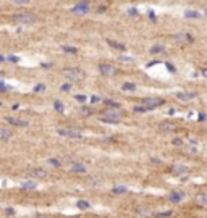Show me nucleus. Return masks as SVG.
<instances>
[{
    "instance_id": "19",
    "label": "nucleus",
    "mask_w": 207,
    "mask_h": 218,
    "mask_svg": "<svg viewBox=\"0 0 207 218\" xmlns=\"http://www.w3.org/2000/svg\"><path fill=\"white\" fill-rule=\"evenodd\" d=\"M78 113L79 115H84V117H89V115H92V113H94V110L91 108V107H79L78 108Z\"/></svg>"
},
{
    "instance_id": "21",
    "label": "nucleus",
    "mask_w": 207,
    "mask_h": 218,
    "mask_svg": "<svg viewBox=\"0 0 207 218\" xmlns=\"http://www.w3.org/2000/svg\"><path fill=\"white\" fill-rule=\"evenodd\" d=\"M121 90H125V92H133V90H136V84L134 83H125L123 86H121Z\"/></svg>"
},
{
    "instance_id": "24",
    "label": "nucleus",
    "mask_w": 207,
    "mask_h": 218,
    "mask_svg": "<svg viewBox=\"0 0 207 218\" xmlns=\"http://www.w3.org/2000/svg\"><path fill=\"white\" fill-rule=\"evenodd\" d=\"M185 16L186 18H201V13L199 11H196V10H186Z\"/></svg>"
},
{
    "instance_id": "6",
    "label": "nucleus",
    "mask_w": 207,
    "mask_h": 218,
    "mask_svg": "<svg viewBox=\"0 0 207 218\" xmlns=\"http://www.w3.org/2000/svg\"><path fill=\"white\" fill-rule=\"evenodd\" d=\"M26 175L31 178H36V179H42V178L47 176V171H45L44 168H39V166H36V168H28L26 170Z\"/></svg>"
},
{
    "instance_id": "43",
    "label": "nucleus",
    "mask_w": 207,
    "mask_h": 218,
    "mask_svg": "<svg viewBox=\"0 0 207 218\" xmlns=\"http://www.w3.org/2000/svg\"><path fill=\"white\" fill-rule=\"evenodd\" d=\"M15 5H29V2L28 0H16Z\"/></svg>"
},
{
    "instance_id": "28",
    "label": "nucleus",
    "mask_w": 207,
    "mask_h": 218,
    "mask_svg": "<svg viewBox=\"0 0 207 218\" xmlns=\"http://www.w3.org/2000/svg\"><path fill=\"white\" fill-rule=\"evenodd\" d=\"M62 50H63L65 53H73V55H76V53H78V49H76V47H70V45H63V47H62Z\"/></svg>"
},
{
    "instance_id": "17",
    "label": "nucleus",
    "mask_w": 207,
    "mask_h": 218,
    "mask_svg": "<svg viewBox=\"0 0 207 218\" xmlns=\"http://www.w3.org/2000/svg\"><path fill=\"white\" fill-rule=\"evenodd\" d=\"M11 137V131L7 128H0V141H8Z\"/></svg>"
},
{
    "instance_id": "32",
    "label": "nucleus",
    "mask_w": 207,
    "mask_h": 218,
    "mask_svg": "<svg viewBox=\"0 0 207 218\" xmlns=\"http://www.w3.org/2000/svg\"><path fill=\"white\" fill-rule=\"evenodd\" d=\"M44 90H45V84H36V86L33 87V92H36V94L44 92Z\"/></svg>"
},
{
    "instance_id": "27",
    "label": "nucleus",
    "mask_w": 207,
    "mask_h": 218,
    "mask_svg": "<svg viewBox=\"0 0 207 218\" xmlns=\"http://www.w3.org/2000/svg\"><path fill=\"white\" fill-rule=\"evenodd\" d=\"M163 45H154V47H151V50H149V52L152 53V55H157V53H162L163 52Z\"/></svg>"
},
{
    "instance_id": "41",
    "label": "nucleus",
    "mask_w": 207,
    "mask_h": 218,
    "mask_svg": "<svg viewBox=\"0 0 207 218\" xmlns=\"http://www.w3.org/2000/svg\"><path fill=\"white\" fill-rule=\"evenodd\" d=\"M97 102H102V99L99 97V95H92V97H91V103H97Z\"/></svg>"
},
{
    "instance_id": "1",
    "label": "nucleus",
    "mask_w": 207,
    "mask_h": 218,
    "mask_svg": "<svg viewBox=\"0 0 207 218\" xmlns=\"http://www.w3.org/2000/svg\"><path fill=\"white\" fill-rule=\"evenodd\" d=\"M63 76L70 81H83L86 78V73L83 70H79V68H65Z\"/></svg>"
},
{
    "instance_id": "31",
    "label": "nucleus",
    "mask_w": 207,
    "mask_h": 218,
    "mask_svg": "<svg viewBox=\"0 0 207 218\" xmlns=\"http://www.w3.org/2000/svg\"><path fill=\"white\" fill-rule=\"evenodd\" d=\"M5 61H8V63H19V58L15 55H7L5 57Z\"/></svg>"
},
{
    "instance_id": "45",
    "label": "nucleus",
    "mask_w": 207,
    "mask_h": 218,
    "mask_svg": "<svg viewBox=\"0 0 207 218\" xmlns=\"http://www.w3.org/2000/svg\"><path fill=\"white\" fill-rule=\"evenodd\" d=\"M105 10H107V5H104V7H99V8H97V13H104Z\"/></svg>"
},
{
    "instance_id": "38",
    "label": "nucleus",
    "mask_w": 207,
    "mask_h": 218,
    "mask_svg": "<svg viewBox=\"0 0 207 218\" xmlns=\"http://www.w3.org/2000/svg\"><path fill=\"white\" fill-rule=\"evenodd\" d=\"M126 13H128V15H131V16H138V13H139V11H138V8H128V11H126Z\"/></svg>"
},
{
    "instance_id": "30",
    "label": "nucleus",
    "mask_w": 207,
    "mask_h": 218,
    "mask_svg": "<svg viewBox=\"0 0 207 218\" xmlns=\"http://www.w3.org/2000/svg\"><path fill=\"white\" fill-rule=\"evenodd\" d=\"M112 192L113 194H125V192H128V189L125 188V186H118V188H113Z\"/></svg>"
},
{
    "instance_id": "22",
    "label": "nucleus",
    "mask_w": 207,
    "mask_h": 218,
    "mask_svg": "<svg viewBox=\"0 0 207 218\" xmlns=\"http://www.w3.org/2000/svg\"><path fill=\"white\" fill-rule=\"evenodd\" d=\"M19 186H21V189H31V191L36 189V183L34 181H23Z\"/></svg>"
},
{
    "instance_id": "18",
    "label": "nucleus",
    "mask_w": 207,
    "mask_h": 218,
    "mask_svg": "<svg viewBox=\"0 0 207 218\" xmlns=\"http://www.w3.org/2000/svg\"><path fill=\"white\" fill-rule=\"evenodd\" d=\"M71 171L73 173H86L87 170H86V166H84L83 163H75V165L71 166Z\"/></svg>"
},
{
    "instance_id": "42",
    "label": "nucleus",
    "mask_w": 207,
    "mask_h": 218,
    "mask_svg": "<svg viewBox=\"0 0 207 218\" xmlns=\"http://www.w3.org/2000/svg\"><path fill=\"white\" fill-rule=\"evenodd\" d=\"M147 13H149V18H151L152 21H155V19H157V16H155L154 10H147Z\"/></svg>"
},
{
    "instance_id": "25",
    "label": "nucleus",
    "mask_w": 207,
    "mask_h": 218,
    "mask_svg": "<svg viewBox=\"0 0 207 218\" xmlns=\"http://www.w3.org/2000/svg\"><path fill=\"white\" fill-rule=\"evenodd\" d=\"M47 165L53 166V168H60L62 162H60V160H57V158H47Z\"/></svg>"
},
{
    "instance_id": "48",
    "label": "nucleus",
    "mask_w": 207,
    "mask_h": 218,
    "mask_svg": "<svg viewBox=\"0 0 207 218\" xmlns=\"http://www.w3.org/2000/svg\"><path fill=\"white\" fill-rule=\"evenodd\" d=\"M206 120V113H199V121H204Z\"/></svg>"
},
{
    "instance_id": "34",
    "label": "nucleus",
    "mask_w": 207,
    "mask_h": 218,
    "mask_svg": "<svg viewBox=\"0 0 207 218\" xmlns=\"http://www.w3.org/2000/svg\"><path fill=\"white\" fill-rule=\"evenodd\" d=\"M70 89H71V84H70V83H65V84H62V86H60L62 92H70Z\"/></svg>"
},
{
    "instance_id": "14",
    "label": "nucleus",
    "mask_w": 207,
    "mask_h": 218,
    "mask_svg": "<svg viewBox=\"0 0 207 218\" xmlns=\"http://www.w3.org/2000/svg\"><path fill=\"white\" fill-rule=\"evenodd\" d=\"M183 194H181V192H170L168 194V200L172 204H178V202H181V199H183Z\"/></svg>"
},
{
    "instance_id": "39",
    "label": "nucleus",
    "mask_w": 207,
    "mask_h": 218,
    "mask_svg": "<svg viewBox=\"0 0 207 218\" xmlns=\"http://www.w3.org/2000/svg\"><path fill=\"white\" fill-rule=\"evenodd\" d=\"M75 99H76L78 102H86V100H87V97H86V95H83V94H76Z\"/></svg>"
},
{
    "instance_id": "2",
    "label": "nucleus",
    "mask_w": 207,
    "mask_h": 218,
    "mask_svg": "<svg viewBox=\"0 0 207 218\" xmlns=\"http://www.w3.org/2000/svg\"><path fill=\"white\" fill-rule=\"evenodd\" d=\"M13 19H15L18 24H33V23L37 19V16L34 15V13L26 11V13H19V15H15V16H13Z\"/></svg>"
},
{
    "instance_id": "53",
    "label": "nucleus",
    "mask_w": 207,
    "mask_h": 218,
    "mask_svg": "<svg viewBox=\"0 0 207 218\" xmlns=\"http://www.w3.org/2000/svg\"><path fill=\"white\" fill-rule=\"evenodd\" d=\"M197 218H206V217H197Z\"/></svg>"
},
{
    "instance_id": "12",
    "label": "nucleus",
    "mask_w": 207,
    "mask_h": 218,
    "mask_svg": "<svg viewBox=\"0 0 207 218\" xmlns=\"http://www.w3.org/2000/svg\"><path fill=\"white\" fill-rule=\"evenodd\" d=\"M189 171V168L186 165H173L172 166V173L173 175H178V176H181V175H186Z\"/></svg>"
},
{
    "instance_id": "5",
    "label": "nucleus",
    "mask_w": 207,
    "mask_h": 218,
    "mask_svg": "<svg viewBox=\"0 0 207 218\" xmlns=\"http://www.w3.org/2000/svg\"><path fill=\"white\" fill-rule=\"evenodd\" d=\"M70 11L75 13V15H87L91 11V5H89V2H79V3L75 5Z\"/></svg>"
},
{
    "instance_id": "55",
    "label": "nucleus",
    "mask_w": 207,
    "mask_h": 218,
    "mask_svg": "<svg viewBox=\"0 0 207 218\" xmlns=\"http://www.w3.org/2000/svg\"><path fill=\"white\" fill-rule=\"evenodd\" d=\"M206 16H207V10H206Z\"/></svg>"
},
{
    "instance_id": "44",
    "label": "nucleus",
    "mask_w": 207,
    "mask_h": 218,
    "mask_svg": "<svg viewBox=\"0 0 207 218\" xmlns=\"http://www.w3.org/2000/svg\"><path fill=\"white\" fill-rule=\"evenodd\" d=\"M41 68H45V70H49V68H52V63H41Z\"/></svg>"
},
{
    "instance_id": "37",
    "label": "nucleus",
    "mask_w": 207,
    "mask_h": 218,
    "mask_svg": "<svg viewBox=\"0 0 207 218\" xmlns=\"http://www.w3.org/2000/svg\"><path fill=\"white\" fill-rule=\"evenodd\" d=\"M172 144H173V146H183V144H185V141L181 139V137H175V139L172 141Z\"/></svg>"
},
{
    "instance_id": "51",
    "label": "nucleus",
    "mask_w": 207,
    "mask_h": 218,
    "mask_svg": "<svg viewBox=\"0 0 207 218\" xmlns=\"http://www.w3.org/2000/svg\"><path fill=\"white\" fill-rule=\"evenodd\" d=\"M3 76H5V73H3V71H2V70H0V79L3 78Z\"/></svg>"
},
{
    "instance_id": "54",
    "label": "nucleus",
    "mask_w": 207,
    "mask_h": 218,
    "mask_svg": "<svg viewBox=\"0 0 207 218\" xmlns=\"http://www.w3.org/2000/svg\"><path fill=\"white\" fill-rule=\"evenodd\" d=\"M37 218H45V217H37Z\"/></svg>"
},
{
    "instance_id": "47",
    "label": "nucleus",
    "mask_w": 207,
    "mask_h": 218,
    "mask_svg": "<svg viewBox=\"0 0 207 218\" xmlns=\"http://www.w3.org/2000/svg\"><path fill=\"white\" fill-rule=\"evenodd\" d=\"M138 212H139V213H143V215H147V213H149V210H147V208H139Z\"/></svg>"
},
{
    "instance_id": "23",
    "label": "nucleus",
    "mask_w": 207,
    "mask_h": 218,
    "mask_svg": "<svg viewBox=\"0 0 207 218\" xmlns=\"http://www.w3.org/2000/svg\"><path fill=\"white\" fill-rule=\"evenodd\" d=\"M76 207H78L79 210H87V208L91 207V204L87 202V200H78V202H76Z\"/></svg>"
},
{
    "instance_id": "40",
    "label": "nucleus",
    "mask_w": 207,
    "mask_h": 218,
    "mask_svg": "<svg viewBox=\"0 0 207 218\" xmlns=\"http://www.w3.org/2000/svg\"><path fill=\"white\" fill-rule=\"evenodd\" d=\"M165 66H167V70H168L170 73H175V71H177V68H175V66H173V65H172V63H168V61H167V63H165Z\"/></svg>"
},
{
    "instance_id": "10",
    "label": "nucleus",
    "mask_w": 207,
    "mask_h": 218,
    "mask_svg": "<svg viewBox=\"0 0 207 218\" xmlns=\"http://www.w3.org/2000/svg\"><path fill=\"white\" fill-rule=\"evenodd\" d=\"M104 117L102 118H109V120H115V121H120V112L118 110H105V112L102 113Z\"/></svg>"
},
{
    "instance_id": "35",
    "label": "nucleus",
    "mask_w": 207,
    "mask_h": 218,
    "mask_svg": "<svg viewBox=\"0 0 207 218\" xmlns=\"http://www.w3.org/2000/svg\"><path fill=\"white\" fill-rule=\"evenodd\" d=\"M118 60H120V61H128V63H131V61H133V57H128V55H120V57H118Z\"/></svg>"
},
{
    "instance_id": "8",
    "label": "nucleus",
    "mask_w": 207,
    "mask_h": 218,
    "mask_svg": "<svg viewBox=\"0 0 207 218\" xmlns=\"http://www.w3.org/2000/svg\"><path fill=\"white\" fill-rule=\"evenodd\" d=\"M173 37H175V41H177V42H188V44H191V42H194V37H192L191 34H188V32L175 34Z\"/></svg>"
},
{
    "instance_id": "46",
    "label": "nucleus",
    "mask_w": 207,
    "mask_h": 218,
    "mask_svg": "<svg viewBox=\"0 0 207 218\" xmlns=\"http://www.w3.org/2000/svg\"><path fill=\"white\" fill-rule=\"evenodd\" d=\"M151 162H152V163H160V158H157V157H151Z\"/></svg>"
},
{
    "instance_id": "15",
    "label": "nucleus",
    "mask_w": 207,
    "mask_h": 218,
    "mask_svg": "<svg viewBox=\"0 0 207 218\" xmlns=\"http://www.w3.org/2000/svg\"><path fill=\"white\" fill-rule=\"evenodd\" d=\"M175 128H177V126H175L173 123H168V121H163V123H160L159 124V129H160V131H175Z\"/></svg>"
},
{
    "instance_id": "49",
    "label": "nucleus",
    "mask_w": 207,
    "mask_h": 218,
    "mask_svg": "<svg viewBox=\"0 0 207 218\" xmlns=\"http://www.w3.org/2000/svg\"><path fill=\"white\" fill-rule=\"evenodd\" d=\"M202 76H204V78H207V68H204V70H202Z\"/></svg>"
},
{
    "instance_id": "33",
    "label": "nucleus",
    "mask_w": 207,
    "mask_h": 218,
    "mask_svg": "<svg viewBox=\"0 0 207 218\" xmlns=\"http://www.w3.org/2000/svg\"><path fill=\"white\" fill-rule=\"evenodd\" d=\"M133 112H134V113H146V112H149V110H147L146 107H143V105H138V107L133 108Z\"/></svg>"
},
{
    "instance_id": "52",
    "label": "nucleus",
    "mask_w": 207,
    "mask_h": 218,
    "mask_svg": "<svg viewBox=\"0 0 207 218\" xmlns=\"http://www.w3.org/2000/svg\"><path fill=\"white\" fill-rule=\"evenodd\" d=\"M2 86H5V83H3V79H0V87Z\"/></svg>"
},
{
    "instance_id": "29",
    "label": "nucleus",
    "mask_w": 207,
    "mask_h": 218,
    "mask_svg": "<svg viewBox=\"0 0 207 218\" xmlns=\"http://www.w3.org/2000/svg\"><path fill=\"white\" fill-rule=\"evenodd\" d=\"M173 215V212L172 210H167V212H159V213H155V218H168Z\"/></svg>"
},
{
    "instance_id": "13",
    "label": "nucleus",
    "mask_w": 207,
    "mask_h": 218,
    "mask_svg": "<svg viewBox=\"0 0 207 218\" xmlns=\"http://www.w3.org/2000/svg\"><path fill=\"white\" fill-rule=\"evenodd\" d=\"M194 202H196L197 205H201V207H207V192H199V194H196Z\"/></svg>"
},
{
    "instance_id": "50",
    "label": "nucleus",
    "mask_w": 207,
    "mask_h": 218,
    "mask_svg": "<svg viewBox=\"0 0 207 218\" xmlns=\"http://www.w3.org/2000/svg\"><path fill=\"white\" fill-rule=\"evenodd\" d=\"M0 63H5V57L3 55H0Z\"/></svg>"
},
{
    "instance_id": "9",
    "label": "nucleus",
    "mask_w": 207,
    "mask_h": 218,
    "mask_svg": "<svg viewBox=\"0 0 207 218\" xmlns=\"http://www.w3.org/2000/svg\"><path fill=\"white\" fill-rule=\"evenodd\" d=\"M5 121L10 124H13V126H19V128H28L29 126V123L24 120H16V118H11V117H5Z\"/></svg>"
},
{
    "instance_id": "4",
    "label": "nucleus",
    "mask_w": 207,
    "mask_h": 218,
    "mask_svg": "<svg viewBox=\"0 0 207 218\" xmlns=\"http://www.w3.org/2000/svg\"><path fill=\"white\" fill-rule=\"evenodd\" d=\"M57 132L60 136H63V137H70V139H79L81 137V131H78V129L75 128H65V129H57Z\"/></svg>"
},
{
    "instance_id": "26",
    "label": "nucleus",
    "mask_w": 207,
    "mask_h": 218,
    "mask_svg": "<svg viewBox=\"0 0 207 218\" xmlns=\"http://www.w3.org/2000/svg\"><path fill=\"white\" fill-rule=\"evenodd\" d=\"M53 108H55L58 113H63L65 112V105L62 103L60 100H53Z\"/></svg>"
},
{
    "instance_id": "7",
    "label": "nucleus",
    "mask_w": 207,
    "mask_h": 218,
    "mask_svg": "<svg viewBox=\"0 0 207 218\" xmlns=\"http://www.w3.org/2000/svg\"><path fill=\"white\" fill-rule=\"evenodd\" d=\"M99 71L102 73L104 76H107V78H110V76H113L115 73H117V68L112 66V65H105V63H100L99 65Z\"/></svg>"
},
{
    "instance_id": "20",
    "label": "nucleus",
    "mask_w": 207,
    "mask_h": 218,
    "mask_svg": "<svg viewBox=\"0 0 207 218\" xmlns=\"http://www.w3.org/2000/svg\"><path fill=\"white\" fill-rule=\"evenodd\" d=\"M102 102H104V103H105L107 107H112V108H115V110L120 108V107H121L120 103H117V102L112 100V99H102Z\"/></svg>"
},
{
    "instance_id": "3",
    "label": "nucleus",
    "mask_w": 207,
    "mask_h": 218,
    "mask_svg": "<svg viewBox=\"0 0 207 218\" xmlns=\"http://www.w3.org/2000/svg\"><path fill=\"white\" fill-rule=\"evenodd\" d=\"M163 103H165L163 99H143V100H141V105L146 107L147 110H154V108H157V107H162Z\"/></svg>"
},
{
    "instance_id": "11",
    "label": "nucleus",
    "mask_w": 207,
    "mask_h": 218,
    "mask_svg": "<svg viewBox=\"0 0 207 218\" xmlns=\"http://www.w3.org/2000/svg\"><path fill=\"white\" fill-rule=\"evenodd\" d=\"M177 97L181 102H188V100H192L194 97H197V94L196 92H177Z\"/></svg>"
},
{
    "instance_id": "16",
    "label": "nucleus",
    "mask_w": 207,
    "mask_h": 218,
    "mask_svg": "<svg viewBox=\"0 0 207 218\" xmlns=\"http://www.w3.org/2000/svg\"><path fill=\"white\" fill-rule=\"evenodd\" d=\"M107 44L112 47V49H115V50H126V47H125V44H120V42H115V41H112V39H107Z\"/></svg>"
},
{
    "instance_id": "36",
    "label": "nucleus",
    "mask_w": 207,
    "mask_h": 218,
    "mask_svg": "<svg viewBox=\"0 0 207 218\" xmlns=\"http://www.w3.org/2000/svg\"><path fill=\"white\" fill-rule=\"evenodd\" d=\"M5 215H7V217H15V208L13 207H7L5 208Z\"/></svg>"
},
{
    "instance_id": "56",
    "label": "nucleus",
    "mask_w": 207,
    "mask_h": 218,
    "mask_svg": "<svg viewBox=\"0 0 207 218\" xmlns=\"http://www.w3.org/2000/svg\"><path fill=\"white\" fill-rule=\"evenodd\" d=\"M0 105H2V102H0Z\"/></svg>"
}]
</instances>
